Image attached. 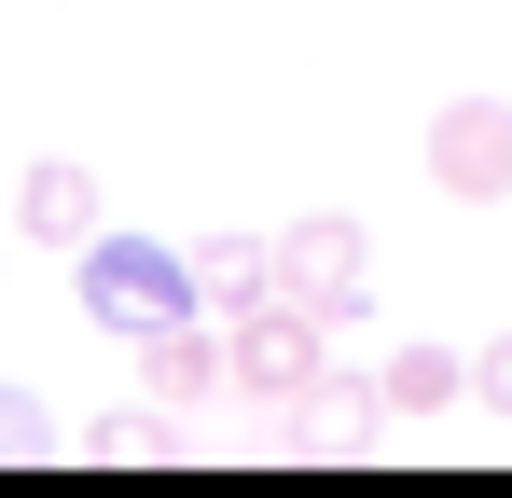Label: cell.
<instances>
[{"instance_id":"obj_1","label":"cell","mask_w":512,"mask_h":498,"mask_svg":"<svg viewBox=\"0 0 512 498\" xmlns=\"http://www.w3.org/2000/svg\"><path fill=\"white\" fill-rule=\"evenodd\" d=\"M70 291H84V319L111 332V346H139V332H167V319H208V291H194V249L125 236V222H97V236L70 249Z\"/></svg>"},{"instance_id":"obj_2","label":"cell","mask_w":512,"mask_h":498,"mask_svg":"<svg viewBox=\"0 0 512 498\" xmlns=\"http://www.w3.org/2000/svg\"><path fill=\"white\" fill-rule=\"evenodd\" d=\"M333 305H305V291H263L250 319H222V346H236V402H305V388H319V374H333Z\"/></svg>"},{"instance_id":"obj_3","label":"cell","mask_w":512,"mask_h":498,"mask_svg":"<svg viewBox=\"0 0 512 498\" xmlns=\"http://www.w3.org/2000/svg\"><path fill=\"white\" fill-rule=\"evenodd\" d=\"M429 180H443V208H499L512 194V97H443L429 111Z\"/></svg>"},{"instance_id":"obj_4","label":"cell","mask_w":512,"mask_h":498,"mask_svg":"<svg viewBox=\"0 0 512 498\" xmlns=\"http://www.w3.org/2000/svg\"><path fill=\"white\" fill-rule=\"evenodd\" d=\"M277 291L360 319V291H374V236H360V208H305V222H277Z\"/></svg>"},{"instance_id":"obj_5","label":"cell","mask_w":512,"mask_h":498,"mask_svg":"<svg viewBox=\"0 0 512 498\" xmlns=\"http://www.w3.org/2000/svg\"><path fill=\"white\" fill-rule=\"evenodd\" d=\"M388 443V374H319L291 402V457H374Z\"/></svg>"},{"instance_id":"obj_6","label":"cell","mask_w":512,"mask_h":498,"mask_svg":"<svg viewBox=\"0 0 512 498\" xmlns=\"http://www.w3.org/2000/svg\"><path fill=\"white\" fill-rule=\"evenodd\" d=\"M97 222H111V208H97V166L84 153H42L28 180H14V236L28 249H84Z\"/></svg>"},{"instance_id":"obj_7","label":"cell","mask_w":512,"mask_h":498,"mask_svg":"<svg viewBox=\"0 0 512 498\" xmlns=\"http://www.w3.org/2000/svg\"><path fill=\"white\" fill-rule=\"evenodd\" d=\"M139 388H153V402H222V388H236L222 319H167V332H139Z\"/></svg>"},{"instance_id":"obj_8","label":"cell","mask_w":512,"mask_h":498,"mask_svg":"<svg viewBox=\"0 0 512 498\" xmlns=\"http://www.w3.org/2000/svg\"><path fill=\"white\" fill-rule=\"evenodd\" d=\"M194 291H208V319H250L277 291V236H194Z\"/></svg>"},{"instance_id":"obj_9","label":"cell","mask_w":512,"mask_h":498,"mask_svg":"<svg viewBox=\"0 0 512 498\" xmlns=\"http://www.w3.org/2000/svg\"><path fill=\"white\" fill-rule=\"evenodd\" d=\"M457 402H471L457 346H388V415H457Z\"/></svg>"},{"instance_id":"obj_10","label":"cell","mask_w":512,"mask_h":498,"mask_svg":"<svg viewBox=\"0 0 512 498\" xmlns=\"http://www.w3.org/2000/svg\"><path fill=\"white\" fill-rule=\"evenodd\" d=\"M70 457H97V471H139V457H180V429H153V415H97V429H70Z\"/></svg>"},{"instance_id":"obj_11","label":"cell","mask_w":512,"mask_h":498,"mask_svg":"<svg viewBox=\"0 0 512 498\" xmlns=\"http://www.w3.org/2000/svg\"><path fill=\"white\" fill-rule=\"evenodd\" d=\"M14 457H56V402L42 388H0V471Z\"/></svg>"},{"instance_id":"obj_12","label":"cell","mask_w":512,"mask_h":498,"mask_svg":"<svg viewBox=\"0 0 512 498\" xmlns=\"http://www.w3.org/2000/svg\"><path fill=\"white\" fill-rule=\"evenodd\" d=\"M471 402H485V415H512V332H499V346H471Z\"/></svg>"}]
</instances>
